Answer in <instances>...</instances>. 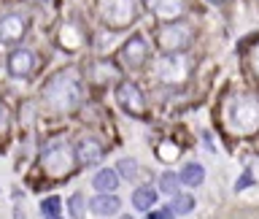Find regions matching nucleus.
<instances>
[{
  "label": "nucleus",
  "mask_w": 259,
  "mask_h": 219,
  "mask_svg": "<svg viewBox=\"0 0 259 219\" xmlns=\"http://www.w3.org/2000/svg\"><path fill=\"white\" fill-rule=\"evenodd\" d=\"M46 219H62L60 214H52V216H46Z\"/></svg>",
  "instance_id": "obj_27"
},
{
  "label": "nucleus",
  "mask_w": 259,
  "mask_h": 219,
  "mask_svg": "<svg viewBox=\"0 0 259 219\" xmlns=\"http://www.w3.org/2000/svg\"><path fill=\"white\" fill-rule=\"evenodd\" d=\"M254 70L259 73V46L254 49Z\"/></svg>",
  "instance_id": "obj_25"
},
{
  "label": "nucleus",
  "mask_w": 259,
  "mask_h": 219,
  "mask_svg": "<svg viewBox=\"0 0 259 219\" xmlns=\"http://www.w3.org/2000/svg\"><path fill=\"white\" fill-rule=\"evenodd\" d=\"M224 117L232 133H238V135L259 133V97L248 95V92L232 95L224 108Z\"/></svg>",
  "instance_id": "obj_2"
},
{
  "label": "nucleus",
  "mask_w": 259,
  "mask_h": 219,
  "mask_svg": "<svg viewBox=\"0 0 259 219\" xmlns=\"http://www.w3.org/2000/svg\"><path fill=\"white\" fill-rule=\"evenodd\" d=\"M30 30V16L22 11H6L0 14V44H19Z\"/></svg>",
  "instance_id": "obj_5"
},
{
  "label": "nucleus",
  "mask_w": 259,
  "mask_h": 219,
  "mask_svg": "<svg viewBox=\"0 0 259 219\" xmlns=\"http://www.w3.org/2000/svg\"><path fill=\"white\" fill-rule=\"evenodd\" d=\"M113 95H116V103L121 105V111L133 114V117H143L146 114V97L133 81H119Z\"/></svg>",
  "instance_id": "obj_6"
},
{
  "label": "nucleus",
  "mask_w": 259,
  "mask_h": 219,
  "mask_svg": "<svg viewBox=\"0 0 259 219\" xmlns=\"http://www.w3.org/2000/svg\"><path fill=\"white\" fill-rule=\"evenodd\" d=\"M178 178H181V184H186V187H200L205 181V168L197 165V162H189V165L178 173Z\"/></svg>",
  "instance_id": "obj_16"
},
{
  "label": "nucleus",
  "mask_w": 259,
  "mask_h": 219,
  "mask_svg": "<svg viewBox=\"0 0 259 219\" xmlns=\"http://www.w3.org/2000/svg\"><path fill=\"white\" fill-rule=\"evenodd\" d=\"M146 6H149V11L154 16H159V19L176 22V19H181V16L186 14L189 0H146Z\"/></svg>",
  "instance_id": "obj_9"
},
{
  "label": "nucleus",
  "mask_w": 259,
  "mask_h": 219,
  "mask_svg": "<svg viewBox=\"0 0 259 219\" xmlns=\"http://www.w3.org/2000/svg\"><path fill=\"white\" fill-rule=\"evenodd\" d=\"M157 149H159V157H162V160H167V162L178 157V146H176V143H170V141H167V143H159Z\"/></svg>",
  "instance_id": "obj_22"
},
{
  "label": "nucleus",
  "mask_w": 259,
  "mask_h": 219,
  "mask_svg": "<svg viewBox=\"0 0 259 219\" xmlns=\"http://www.w3.org/2000/svg\"><path fill=\"white\" fill-rule=\"evenodd\" d=\"M70 214H73V219H84V195H73L70 198Z\"/></svg>",
  "instance_id": "obj_20"
},
{
  "label": "nucleus",
  "mask_w": 259,
  "mask_h": 219,
  "mask_svg": "<svg viewBox=\"0 0 259 219\" xmlns=\"http://www.w3.org/2000/svg\"><path fill=\"white\" fill-rule=\"evenodd\" d=\"M81 73L76 68H65L54 73L44 87V103L52 111H73L81 103Z\"/></svg>",
  "instance_id": "obj_1"
},
{
  "label": "nucleus",
  "mask_w": 259,
  "mask_h": 219,
  "mask_svg": "<svg viewBox=\"0 0 259 219\" xmlns=\"http://www.w3.org/2000/svg\"><path fill=\"white\" fill-rule=\"evenodd\" d=\"M159 187H162V192H167V195H178L181 178H178V173H162V178H159Z\"/></svg>",
  "instance_id": "obj_18"
},
{
  "label": "nucleus",
  "mask_w": 259,
  "mask_h": 219,
  "mask_svg": "<svg viewBox=\"0 0 259 219\" xmlns=\"http://www.w3.org/2000/svg\"><path fill=\"white\" fill-rule=\"evenodd\" d=\"M40 162H44V168L52 176H65V173H70V168H73V152H70L68 143H52L44 152V160Z\"/></svg>",
  "instance_id": "obj_7"
},
{
  "label": "nucleus",
  "mask_w": 259,
  "mask_h": 219,
  "mask_svg": "<svg viewBox=\"0 0 259 219\" xmlns=\"http://www.w3.org/2000/svg\"><path fill=\"white\" fill-rule=\"evenodd\" d=\"M8 122H11V114H8V108H6L3 103H0V135H3L6 130H8Z\"/></svg>",
  "instance_id": "obj_23"
},
{
  "label": "nucleus",
  "mask_w": 259,
  "mask_h": 219,
  "mask_svg": "<svg viewBox=\"0 0 259 219\" xmlns=\"http://www.w3.org/2000/svg\"><path fill=\"white\" fill-rule=\"evenodd\" d=\"M146 57H149V46H146V38L143 35H133L130 41H124V46H121L119 52V60L127 65V68H143Z\"/></svg>",
  "instance_id": "obj_8"
},
{
  "label": "nucleus",
  "mask_w": 259,
  "mask_h": 219,
  "mask_svg": "<svg viewBox=\"0 0 259 219\" xmlns=\"http://www.w3.org/2000/svg\"><path fill=\"white\" fill-rule=\"evenodd\" d=\"M192 208H194L192 195H173V203H170V211H173V214H189Z\"/></svg>",
  "instance_id": "obj_17"
},
{
  "label": "nucleus",
  "mask_w": 259,
  "mask_h": 219,
  "mask_svg": "<svg viewBox=\"0 0 259 219\" xmlns=\"http://www.w3.org/2000/svg\"><path fill=\"white\" fill-rule=\"evenodd\" d=\"M8 73L16 79H24L30 76L32 68H35V54L30 52V49H14L11 54H8Z\"/></svg>",
  "instance_id": "obj_11"
},
{
  "label": "nucleus",
  "mask_w": 259,
  "mask_h": 219,
  "mask_svg": "<svg viewBox=\"0 0 259 219\" xmlns=\"http://www.w3.org/2000/svg\"><path fill=\"white\" fill-rule=\"evenodd\" d=\"M121 219H133V216H121Z\"/></svg>",
  "instance_id": "obj_28"
},
{
  "label": "nucleus",
  "mask_w": 259,
  "mask_h": 219,
  "mask_svg": "<svg viewBox=\"0 0 259 219\" xmlns=\"http://www.w3.org/2000/svg\"><path fill=\"white\" fill-rule=\"evenodd\" d=\"M157 73H159V79H162V81H167V84H173V81H181V79L189 76V70H186V60L181 57V52H178V54H165V57H162Z\"/></svg>",
  "instance_id": "obj_10"
},
{
  "label": "nucleus",
  "mask_w": 259,
  "mask_h": 219,
  "mask_svg": "<svg viewBox=\"0 0 259 219\" xmlns=\"http://www.w3.org/2000/svg\"><path fill=\"white\" fill-rule=\"evenodd\" d=\"M208 3H213V6H224L227 0H208Z\"/></svg>",
  "instance_id": "obj_26"
},
{
  "label": "nucleus",
  "mask_w": 259,
  "mask_h": 219,
  "mask_svg": "<svg viewBox=\"0 0 259 219\" xmlns=\"http://www.w3.org/2000/svg\"><path fill=\"white\" fill-rule=\"evenodd\" d=\"M116 170H119V173L127 178V181H133V178H138V162H135V160H121Z\"/></svg>",
  "instance_id": "obj_19"
},
{
  "label": "nucleus",
  "mask_w": 259,
  "mask_h": 219,
  "mask_svg": "<svg viewBox=\"0 0 259 219\" xmlns=\"http://www.w3.org/2000/svg\"><path fill=\"white\" fill-rule=\"evenodd\" d=\"M154 203H157V190L154 187H138L133 192V206L138 211H149Z\"/></svg>",
  "instance_id": "obj_15"
},
{
  "label": "nucleus",
  "mask_w": 259,
  "mask_h": 219,
  "mask_svg": "<svg viewBox=\"0 0 259 219\" xmlns=\"http://www.w3.org/2000/svg\"><path fill=\"white\" fill-rule=\"evenodd\" d=\"M251 184H254V176H251V173H248V170H246V173H243V178H240V181H238V184H235V192H240V190H246V187H251Z\"/></svg>",
  "instance_id": "obj_24"
},
{
  "label": "nucleus",
  "mask_w": 259,
  "mask_h": 219,
  "mask_svg": "<svg viewBox=\"0 0 259 219\" xmlns=\"http://www.w3.org/2000/svg\"><path fill=\"white\" fill-rule=\"evenodd\" d=\"M19 219H24V216H19Z\"/></svg>",
  "instance_id": "obj_29"
},
{
  "label": "nucleus",
  "mask_w": 259,
  "mask_h": 219,
  "mask_svg": "<svg viewBox=\"0 0 259 219\" xmlns=\"http://www.w3.org/2000/svg\"><path fill=\"white\" fill-rule=\"evenodd\" d=\"M60 208H62V200H60V198H46L44 203H40V211H44L46 216L60 214Z\"/></svg>",
  "instance_id": "obj_21"
},
{
  "label": "nucleus",
  "mask_w": 259,
  "mask_h": 219,
  "mask_svg": "<svg viewBox=\"0 0 259 219\" xmlns=\"http://www.w3.org/2000/svg\"><path fill=\"white\" fill-rule=\"evenodd\" d=\"M92 187L97 192H113L119 187V173H116V170H111V168L97 170L95 178H92Z\"/></svg>",
  "instance_id": "obj_14"
},
{
  "label": "nucleus",
  "mask_w": 259,
  "mask_h": 219,
  "mask_svg": "<svg viewBox=\"0 0 259 219\" xmlns=\"http://www.w3.org/2000/svg\"><path fill=\"white\" fill-rule=\"evenodd\" d=\"M97 11L108 27L119 30L138 16V0H97Z\"/></svg>",
  "instance_id": "obj_4"
},
{
  "label": "nucleus",
  "mask_w": 259,
  "mask_h": 219,
  "mask_svg": "<svg viewBox=\"0 0 259 219\" xmlns=\"http://www.w3.org/2000/svg\"><path fill=\"white\" fill-rule=\"evenodd\" d=\"M192 38H194L192 24H186V22H181V19L167 22V24H162V27L157 30V46H159L165 54L184 52V49L192 44Z\"/></svg>",
  "instance_id": "obj_3"
},
{
  "label": "nucleus",
  "mask_w": 259,
  "mask_h": 219,
  "mask_svg": "<svg viewBox=\"0 0 259 219\" xmlns=\"http://www.w3.org/2000/svg\"><path fill=\"white\" fill-rule=\"evenodd\" d=\"M103 157H105V149H103V143L97 141V138L87 135V138H81V141H78L76 160L81 162V165H97Z\"/></svg>",
  "instance_id": "obj_12"
},
{
  "label": "nucleus",
  "mask_w": 259,
  "mask_h": 219,
  "mask_svg": "<svg viewBox=\"0 0 259 219\" xmlns=\"http://www.w3.org/2000/svg\"><path fill=\"white\" fill-rule=\"evenodd\" d=\"M89 208H92L95 216H111V214H116V211L121 208V200L113 192H100L97 198L89 200Z\"/></svg>",
  "instance_id": "obj_13"
}]
</instances>
